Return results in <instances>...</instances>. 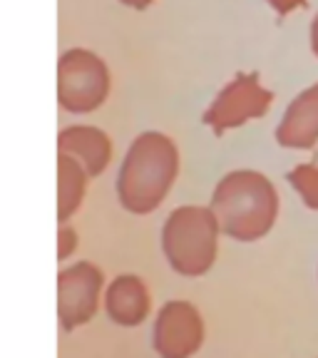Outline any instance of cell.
<instances>
[{
	"mask_svg": "<svg viewBox=\"0 0 318 358\" xmlns=\"http://www.w3.org/2000/svg\"><path fill=\"white\" fill-rule=\"evenodd\" d=\"M179 174V150L162 132H142L129 145L117 174V199L127 212H154Z\"/></svg>",
	"mask_w": 318,
	"mask_h": 358,
	"instance_id": "cell-1",
	"label": "cell"
},
{
	"mask_svg": "<svg viewBox=\"0 0 318 358\" xmlns=\"http://www.w3.org/2000/svg\"><path fill=\"white\" fill-rule=\"evenodd\" d=\"M219 231L236 241H256L271 231L279 214L274 185L254 169H236L217 185L212 207Z\"/></svg>",
	"mask_w": 318,
	"mask_h": 358,
	"instance_id": "cell-2",
	"label": "cell"
},
{
	"mask_svg": "<svg viewBox=\"0 0 318 358\" xmlns=\"http://www.w3.org/2000/svg\"><path fill=\"white\" fill-rule=\"evenodd\" d=\"M162 249L169 266L182 276L212 268L219 249V224L209 207H179L162 227Z\"/></svg>",
	"mask_w": 318,
	"mask_h": 358,
	"instance_id": "cell-3",
	"label": "cell"
},
{
	"mask_svg": "<svg viewBox=\"0 0 318 358\" xmlns=\"http://www.w3.org/2000/svg\"><path fill=\"white\" fill-rule=\"evenodd\" d=\"M110 95V70L105 60L85 48L62 52L57 62V102L73 115H87L105 105Z\"/></svg>",
	"mask_w": 318,
	"mask_h": 358,
	"instance_id": "cell-4",
	"label": "cell"
},
{
	"mask_svg": "<svg viewBox=\"0 0 318 358\" xmlns=\"http://www.w3.org/2000/svg\"><path fill=\"white\" fill-rule=\"evenodd\" d=\"M271 100L274 95L259 83L256 73H241L214 97L209 110L204 112V124H209L219 137L226 129L241 127L249 120L263 117L271 107Z\"/></svg>",
	"mask_w": 318,
	"mask_h": 358,
	"instance_id": "cell-5",
	"label": "cell"
},
{
	"mask_svg": "<svg viewBox=\"0 0 318 358\" xmlns=\"http://www.w3.org/2000/svg\"><path fill=\"white\" fill-rule=\"evenodd\" d=\"M102 281V271L89 262L73 264L57 276V313L65 329L82 326L95 316Z\"/></svg>",
	"mask_w": 318,
	"mask_h": 358,
	"instance_id": "cell-6",
	"label": "cell"
},
{
	"mask_svg": "<svg viewBox=\"0 0 318 358\" xmlns=\"http://www.w3.org/2000/svg\"><path fill=\"white\" fill-rule=\"evenodd\" d=\"M204 341L201 313L187 301H169L162 306L152 331L154 351L162 358H191Z\"/></svg>",
	"mask_w": 318,
	"mask_h": 358,
	"instance_id": "cell-7",
	"label": "cell"
},
{
	"mask_svg": "<svg viewBox=\"0 0 318 358\" xmlns=\"http://www.w3.org/2000/svg\"><path fill=\"white\" fill-rule=\"evenodd\" d=\"M57 150L82 164L87 177H97L112 159V142L107 132L92 124H73L57 134Z\"/></svg>",
	"mask_w": 318,
	"mask_h": 358,
	"instance_id": "cell-8",
	"label": "cell"
},
{
	"mask_svg": "<svg viewBox=\"0 0 318 358\" xmlns=\"http://www.w3.org/2000/svg\"><path fill=\"white\" fill-rule=\"evenodd\" d=\"M276 140L281 147L308 150L318 142V85L303 90L284 112Z\"/></svg>",
	"mask_w": 318,
	"mask_h": 358,
	"instance_id": "cell-9",
	"label": "cell"
},
{
	"mask_svg": "<svg viewBox=\"0 0 318 358\" xmlns=\"http://www.w3.org/2000/svg\"><path fill=\"white\" fill-rule=\"evenodd\" d=\"M105 308L120 326H137L150 313V291L140 276H117L107 289Z\"/></svg>",
	"mask_w": 318,
	"mask_h": 358,
	"instance_id": "cell-10",
	"label": "cell"
},
{
	"mask_svg": "<svg viewBox=\"0 0 318 358\" xmlns=\"http://www.w3.org/2000/svg\"><path fill=\"white\" fill-rule=\"evenodd\" d=\"M85 187H87V172L78 159L70 155H62L57 159V217L67 222L85 199Z\"/></svg>",
	"mask_w": 318,
	"mask_h": 358,
	"instance_id": "cell-11",
	"label": "cell"
},
{
	"mask_svg": "<svg viewBox=\"0 0 318 358\" xmlns=\"http://www.w3.org/2000/svg\"><path fill=\"white\" fill-rule=\"evenodd\" d=\"M289 182L301 194L303 204L318 212V164H298L289 172Z\"/></svg>",
	"mask_w": 318,
	"mask_h": 358,
	"instance_id": "cell-12",
	"label": "cell"
},
{
	"mask_svg": "<svg viewBox=\"0 0 318 358\" xmlns=\"http://www.w3.org/2000/svg\"><path fill=\"white\" fill-rule=\"evenodd\" d=\"M57 239H60V244H57V254H60V259H67L70 254H73L75 246H78V241H75V231L65 227V229L60 231V236H57Z\"/></svg>",
	"mask_w": 318,
	"mask_h": 358,
	"instance_id": "cell-13",
	"label": "cell"
},
{
	"mask_svg": "<svg viewBox=\"0 0 318 358\" xmlns=\"http://www.w3.org/2000/svg\"><path fill=\"white\" fill-rule=\"evenodd\" d=\"M268 6L274 8V10L284 17V15H289L291 10H296V8L306 6V0H268Z\"/></svg>",
	"mask_w": 318,
	"mask_h": 358,
	"instance_id": "cell-14",
	"label": "cell"
},
{
	"mask_svg": "<svg viewBox=\"0 0 318 358\" xmlns=\"http://www.w3.org/2000/svg\"><path fill=\"white\" fill-rule=\"evenodd\" d=\"M120 3L134 8V10H145L147 6H152V3H154V0H120Z\"/></svg>",
	"mask_w": 318,
	"mask_h": 358,
	"instance_id": "cell-15",
	"label": "cell"
},
{
	"mask_svg": "<svg viewBox=\"0 0 318 358\" xmlns=\"http://www.w3.org/2000/svg\"><path fill=\"white\" fill-rule=\"evenodd\" d=\"M311 48H313V52H316V57H318V15L313 17V25H311Z\"/></svg>",
	"mask_w": 318,
	"mask_h": 358,
	"instance_id": "cell-16",
	"label": "cell"
}]
</instances>
